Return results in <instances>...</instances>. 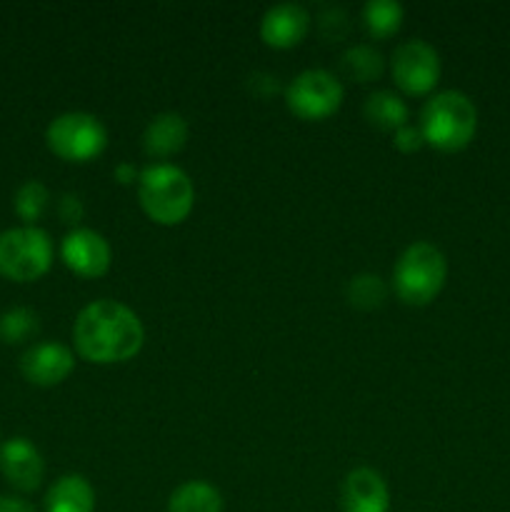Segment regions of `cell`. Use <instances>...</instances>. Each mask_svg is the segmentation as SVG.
Masks as SVG:
<instances>
[{
	"label": "cell",
	"instance_id": "8fae6325",
	"mask_svg": "<svg viewBox=\"0 0 510 512\" xmlns=\"http://www.w3.org/2000/svg\"><path fill=\"white\" fill-rule=\"evenodd\" d=\"M75 368L73 350L60 343H38L28 348L20 358V373L28 383L38 388L60 385Z\"/></svg>",
	"mask_w": 510,
	"mask_h": 512
},
{
	"label": "cell",
	"instance_id": "9c48e42d",
	"mask_svg": "<svg viewBox=\"0 0 510 512\" xmlns=\"http://www.w3.org/2000/svg\"><path fill=\"white\" fill-rule=\"evenodd\" d=\"M60 258L80 278H103L113 263L108 240L88 228H75L60 243Z\"/></svg>",
	"mask_w": 510,
	"mask_h": 512
},
{
	"label": "cell",
	"instance_id": "4fadbf2b",
	"mask_svg": "<svg viewBox=\"0 0 510 512\" xmlns=\"http://www.w3.org/2000/svg\"><path fill=\"white\" fill-rule=\"evenodd\" d=\"M343 512H388L390 493L383 475L370 468H355L345 475L340 488Z\"/></svg>",
	"mask_w": 510,
	"mask_h": 512
},
{
	"label": "cell",
	"instance_id": "2e32d148",
	"mask_svg": "<svg viewBox=\"0 0 510 512\" xmlns=\"http://www.w3.org/2000/svg\"><path fill=\"white\" fill-rule=\"evenodd\" d=\"M223 495L205 480H188L170 493L168 512H223Z\"/></svg>",
	"mask_w": 510,
	"mask_h": 512
},
{
	"label": "cell",
	"instance_id": "5bb4252c",
	"mask_svg": "<svg viewBox=\"0 0 510 512\" xmlns=\"http://www.w3.org/2000/svg\"><path fill=\"white\" fill-rule=\"evenodd\" d=\"M188 143V123L178 113H160L143 133V148L150 158H170Z\"/></svg>",
	"mask_w": 510,
	"mask_h": 512
},
{
	"label": "cell",
	"instance_id": "8992f818",
	"mask_svg": "<svg viewBox=\"0 0 510 512\" xmlns=\"http://www.w3.org/2000/svg\"><path fill=\"white\" fill-rule=\"evenodd\" d=\"M50 153L68 163H88L108 145V130L90 113H63L45 130Z\"/></svg>",
	"mask_w": 510,
	"mask_h": 512
},
{
	"label": "cell",
	"instance_id": "44dd1931",
	"mask_svg": "<svg viewBox=\"0 0 510 512\" xmlns=\"http://www.w3.org/2000/svg\"><path fill=\"white\" fill-rule=\"evenodd\" d=\"M48 200V188L40 180H28L15 193V213H18L20 220H25V225H35V220L43 218L45 208H48Z\"/></svg>",
	"mask_w": 510,
	"mask_h": 512
},
{
	"label": "cell",
	"instance_id": "cb8c5ba5",
	"mask_svg": "<svg viewBox=\"0 0 510 512\" xmlns=\"http://www.w3.org/2000/svg\"><path fill=\"white\" fill-rule=\"evenodd\" d=\"M58 213L60 218H63V223L75 225L83 218V203H80V198H75V195H63V200H60L58 205Z\"/></svg>",
	"mask_w": 510,
	"mask_h": 512
},
{
	"label": "cell",
	"instance_id": "6da1fadb",
	"mask_svg": "<svg viewBox=\"0 0 510 512\" xmlns=\"http://www.w3.org/2000/svg\"><path fill=\"white\" fill-rule=\"evenodd\" d=\"M73 343L80 358L88 363H125L140 353L145 330L128 305L118 300H95L75 318Z\"/></svg>",
	"mask_w": 510,
	"mask_h": 512
},
{
	"label": "cell",
	"instance_id": "5b68a950",
	"mask_svg": "<svg viewBox=\"0 0 510 512\" xmlns=\"http://www.w3.org/2000/svg\"><path fill=\"white\" fill-rule=\"evenodd\" d=\"M53 265V240L43 228L20 225L0 233V275L15 283H33Z\"/></svg>",
	"mask_w": 510,
	"mask_h": 512
},
{
	"label": "cell",
	"instance_id": "ba28073f",
	"mask_svg": "<svg viewBox=\"0 0 510 512\" xmlns=\"http://www.w3.org/2000/svg\"><path fill=\"white\" fill-rule=\"evenodd\" d=\"M390 73L405 95L433 93L440 80L438 50L425 40H405L390 55Z\"/></svg>",
	"mask_w": 510,
	"mask_h": 512
},
{
	"label": "cell",
	"instance_id": "52a82bcc",
	"mask_svg": "<svg viewBox=\"0 0 510 512\" xmlns=\"http://www.w3.org/2000/svg\"><path fill=\"white\" fill-rule=\"evenodd\" d=\"M285 103L295 118L325 120L338 113L343 103V85L328 70H305L290 80Z\"/></svg>",
	"mask_w": 510,
	"mask_h": 512
},
{
	"label": "cell",
	"instance_id": "7c38bea8",
	"mask_svg": "<svg viewBox=\"0 0 510 512\" xmlns=\"http://www.w3.org/2000/svg\"><path fill=\"white\" fill-rule=\"evenodd\" d=\"M310 33V13L298 3L273 5L260 20V38L268 48L290 50Z\"/></svg>",
	"mask_w": 510,
	"mask_h": 512
},
{
	"label": "cell",
	"instance_id": "484cf974",
	"mask_svg": "<svg viewBox=\"0 0 510 512\" xmlns=\"http://www.w3.org/2000/svg\"><path fill=\"white\" fill-rule=\"evenodd\" d=\"M115 178L120 180V183H133L135 178H138V173H135V168L130 163H123V165H118V168H115Z\"/></svg>",
	"mask_w": 510,
	"mask_h": 512
},
{
	"label": "cell",
	"instance_id": "30bf717a",
	"mask_svg": "<svg viewBox=\"0 0 510 512\" xmlns=\"http://www.w3.org/2000/svg\"><path fill=\"white\" fill-rule=\"evenodd\" d=\"M0 473L15 490L33 493L43 483V455L28 438L5 440V443H0Z\"/></svg>",
	"mask_w": 510,
	"mask_h": 512
},
{
	"label": "cell",
	"instance_id": "ffe728a7",
	"mask_svg": "<svg viewBox=\"0 0 510 512\" xmlns=\"http://www.w3.org/2000/svg\"><path fill=\"white\" fill-rule=\"evenodd\" d=\"M40 320L30 308H10L0 315V338L10 345H18L38 335Z\"/></svg>",
	"mask_w": 510,
	"mask_h": 512
},
{
	"label": "cell",
	"instance_id": "603a6c76",
	"mask_svg": "<svg viewBox=\"0 0 510 512\" xmlns=\"http://www.w3.org/2000/svg\"><path fill=\"white\" fill-rule=\"evenodd\" d=\"M395 148L400 153H415L425 145L423 135H420V128H413V125H403L400 130H395V140H393Z\"/></svg>",
	"mask_w": 510,
	"mask_h": 512
},
{
	"label": "cell",
	"instance_id": "3957f363",
	"mask_svg": "<svg viewBox=\"0 0 510 512\" xmlns=\"http://www.w3.org/2000/svg\"><path fill=\"white\" fill-rule=\"evenodd\" d=\"M138 200L143 213L158 225H180L195 205L193 180L168 163L148 165L138 175Z\"/></svg>",
	"mask_w": 510,
	"mask_h": 512
},
{
	"label": "cell",
	"instance_id": "ac0fdd59",
	"mask_svg": "<svg viewBox=\"0 0 510 512\" xmlns=\"http://www.w3.org/2000/svg\"><path fill=\"white\" fill-rule=\"evenodd\" d=\"M403 5L395 0H370L363 8V25L370 38L385 40L393 38L403 25Z\"/></svg>",
	"mask_w": 510,
	"mask_h": 512
},
{
	"label": "cell",
	"instance_id": "d6986e66",
	"mask_svg": "<svg viewBox=\"0 0 510 512\" xmlns=\"http://www.w3.org/2000/svg\"><path fill=\"white\" fill-rule=\"evenodd\" d=\"M340 68L355 83H373V80H378L383 75L385 60L373 45H355V48L343 53Z\"/></svg>",
	"mask_w": 510,
	"mask_h": 512
},
{
	"label": "cell",
	"instance_id": "277c9868",
	"mask_svg": "<svg viewBox=\"0 0 510 512\" xmlns=\"http://www.w3.org/2000/svg\"><path fill=\"white\" fill-rule=\"evenodd\" d=\"M448 260L433 243H413L405 248L393 270V290L405 305L423 308L443 290Z\"/></svg>",
	"mask_w": 510,
	"mask_h": 512
},
{
	"label": "cell",
	"instance_id": "9a60e30c",
	"mask_svg": "<svg viewBox=\"0 0 510 512\" xmlns=\"http://www.w3.org/2000/svg\"><path fill=\"white\" fill-rule=\"evenodd\" d=\"M45 512H95V490L83 475H63L45 493Z\"/></svg>",
	"mask_w": 510,
	"mask_h": 512
},
{
	"label": "cell",
	"instance_id": "d4e9b609",
	"mask_svg": "<svg viewBox=\"0 0 510 512\" xmlns=\"http://www.w3.org/2000/svg\"><path fill=\"white\" fill-rule=\"evenodd\" d=\"M0 512H35V508L18 495H0Z\"/></svg>",
	"mask_w": 510,
	"mask_h": 512
},
{
	"label": "cell",
	"instance_id": "e0dca14e",
	"mask_svg": "<svg viewBox=\"0 0 510 512\" xmlns=\"http://www.w3.org/2000/svg\"><path fill=\"white\" fill-rule=\"evenodd\" d=\"M363 115L370 125L380 130H400L403 125H408V105L398 98L390 90H378V93H370L368 100L363 105Z\"/></svg>",
	"mask_w": 510,
	"mask_h": 512
},
{
	"label": "cell",
	"instance_id": "7a4b0ae2",
	"mask_svg": "<svg viewBox=\"0 0 510 512\" xmlns=\"http://www.w3.org/2000/svg\"><path fill=\"white\" fill-rule=\"evenodd\" d=\"M478 130V110L460 90L433 95L420 110V135L425 145L440 153H458L468 148Z\"/></svg>",
	"mask_w": 510,
	"mask_h": 512
},
{
	"label": "cell",
	"instance_id": "7402d4cb",
	"mask_svg": "<svg viewBox=\"0 0 510 512\" xmlns=\"http://www.w3.org/2000/svg\"><path fill=\"white\" fill-rule=\"evenodd\" d=\"M385 298H388V288H385V283L378 278V275L365 273L350 280L348 300L353 308L375 310L385 303Z\"/></svg>",
	"mask_w": 510,
	"mask_h": 512
}]
</instances>
